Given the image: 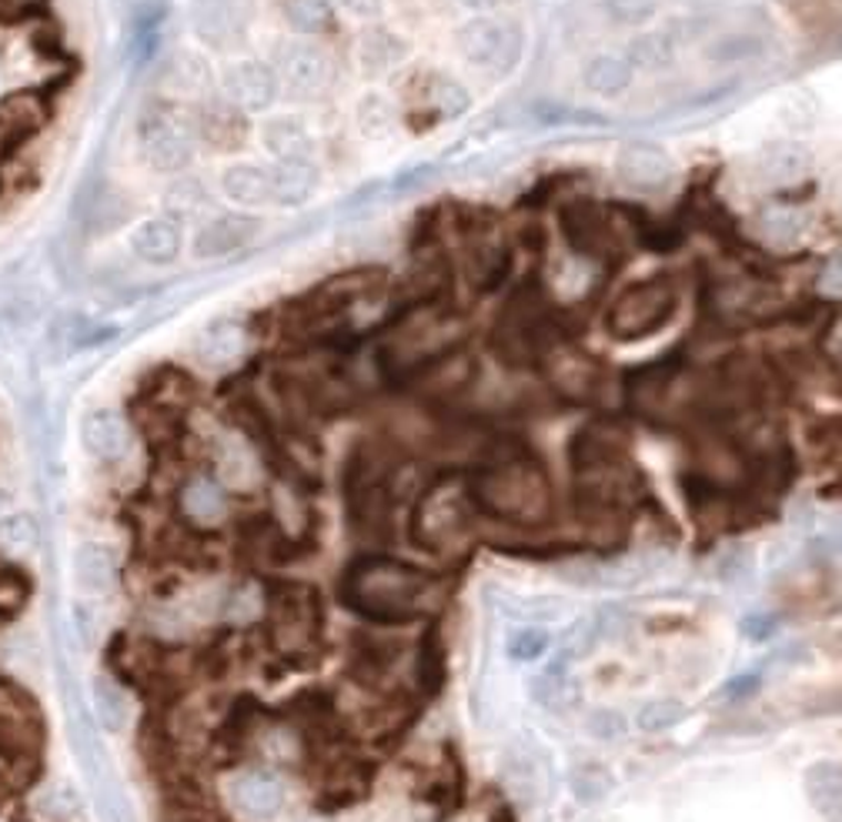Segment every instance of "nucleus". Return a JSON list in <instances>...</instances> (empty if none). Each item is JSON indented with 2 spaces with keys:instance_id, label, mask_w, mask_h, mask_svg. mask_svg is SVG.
I'll list each match as a JSON object with an SVG mask.
<instances>
[{
  "instance_id": "obj_1",
  "label": "nucleus",
  "mask_w": 842,
  "mask_h": 822,
  "mask_svg": "<svg viewBox=\"0 0 842 822\" xmlns=\"http://www.w3.org/2000/svg\"><path fill=\"white\" fill-rule=\"evenodd\" d=\"M338 598L364 619L411 623L442 605L445 578L394 558H361L345 568Z\"/></svg>"
},
{
  "instance_id": "obj_2",
  "label": "nucleus",
  "mask_w": 842,
  "mask_h": 822,
  "mask_svg": "<svg viewBox=\"0 0 842 822\" xmlns=\"http://www.w3.org/2000/svg\"><path fill=\"white\" fill-rule=\"evenodd\" d=\"M472 505L515 525H542L552 515V485L545 469L528 455H509L482 469L469 485Z\"/></svg>"
},
{
  "instance_id": "obj_3",
  "label": "nucleus",
  "mask_w": 842,
  "mask_h": 822,
  "mask_svg": "<svg viewBox=\"0 0 842 822\" xmlns=\"http://www.w3.org/2000/svg\"><path fill=\"white\" fill-rule=\"evenodd\" d=\"M679 311V285L669 275H653L628 285L605 315V331L615 341H646L659 335Z\"/></svg>"
},
{
  "instance_id": "obj_4",
  "label": "nucleus",
  "mask_w": 842,
  "mask_h": 822,
  "mask_svg": "<svg viewBox=\"0 0 842 822\" xmlns=\"http://www.w3.org/2000/svg\"><path fill=\"white\" fill-rule=\"evenodd\" d=\"M459 54L489 74H512L522 61V31L509 21L495 18H469L455 31Z\"/></svg>"
},
{
  "instance_id": "obj_5",
  "label": "nucleus",
  "mask_w": 842,
  "mask_h": 822,
  "mask_svg": "<svg viewBox=\"0 0 842 822\" xmlns=\"http://www.w3.org/2000/svg\"><path fill=\"white\" fill-rule=\"evenodd\" d=\"M137 141H141L144 161L154 171H164V174H174V171L187 167L191 157H194V127L181 117V111L164 107V104L151 107L141 117Z\"/></svg>"
},
{
  "instance_id": "obj_6",
  "label": "nucleus",
  "mask_w": 842,
  "mask_h": 822,
  "mask_svg": "<svg viewBox=\"0 0 842 822\" xmlns=\"http://www.w3.org/2000/svg\"><path fill=\"white\" fill-rule=\"evenodd\" d=\"M469 508H472V495L459 482H435L418 502V515H414L418 542L429 548H442V542L459 538L469 525Z\"/></svg>"
},
{
  "instance_id": "obj_7",
  "label": "nucleus",
  "mask_w": 842,
  "mask_h": 822,
  "mask_svg": "<svg viewBox=\"0 0 842 822\" xmlns=\"http://www.w3.org/2000/svg\"><path fill=\"white\" fill-rule=\"evenodd\" d=\"M271 633L281 646H305L321 626V602L311 585H271L268 588Z\"/></svg>"
},
{
  "instance_id": "obj_8",
  "label": "nucleus",
  "mask_w": 842,
  "mask_h": 822,
  "mask_svg": "<svg viewBox=\"0 0 842 822\" xmlns=\"http://www.w3.org/2000/svg\"><path fill=\"white\" fill-rule=\"evenodd\" d=\"M558 228L565 245L588 261H608L622 258L618 235L612 232L608 212H602L595 201H572L558 212Z\"/></svg>"
},
{
  "instance_id": "obj_9",
  "label": "nucleus",
  "mask_w": 842,
  "mask_h": 822,
  "mask_svg": "<svg viewBox=\"0 0 842 822\" xmlns=\"http://www.w3.org/2000/svg\"><path fill=\"white\" fill-rule=\"evenodd\" d=\"M615 174L636 191H659L676 177V161L663 144L628 141L615 154Z\"/></svg>"
},
{
  "instance_id": "obj_10",
  "label": "nucleus",
  "mask_w": 842,
  "mask_h": 822,
  "mask_svg": "<svg viewBox=\"0 0 842 822\" xmlns=\"http://www.w3.org/2000/svg\"><path fill=\"white\" fill-rule=\"evenodd\" d=\"M225 97L245 111H261L278 97V74L261 61H238L222 78Z\"/></svg>"
},
{
  "instance_id": "obj_11",
  "label": "nucleus",
  "mask_w": 842,
  "mask_h": 822,
  "mask_svg": "<svg viewBox=\"0 0 842 822\" xmlns=\"http://www.w3.org/2000/svg\"><path fill=\"white\" fill-rule=\"evenodd\" d=\"M261 232V225L248 215H218L215 222H207L197 235H194V255L197 258H225L242 251L245 245L255 242V235Z\"/></svg>"
},
{
  "instance_id": "obj_12",
  "label": "nucleus",
  "mask_w": 842,
  "mask_h": 822,
  "mask_svg": "<svg viewBox=\"0 0 842 822\" xmlns=\"http://www.w3.org/2000/svg\"><path fill=\"white\" fill-rule=\"evenodd\" d=\"M752 228L759 232L762 242H769L776 248H792L809 235L812 212L802 208V204H792V201L762 204V208L756 212V218H752Z\"/></svg>"
},
{
  "instance_id": "obj_13",
  "label": "nucleus",
  "mask_w": 842,
  "mask_h": 822,
  "mask_svg": "<svg viewBox=\"0 0 842 822\" xmlns=\"http://www.w3.org/2000/svg\"><path fill=\"white\" fill-rule=\"evenodd\" d=\"M281 78L288 84L291 94L298 97H311L321 94L331 84V61L321 48L315 44H298L285 54L281 61Z\"/></svg>"
},
{
  "instance_id": "obj_14",
  "label": "nucleus",
  "mask_w": 842,
  "mask_h": 822,
  "mask_svg": "<svg viewBox=\"0 0 842 822\" xmlns=\"http://www.w3.org/2000/svg\"><path fill=\"white\" fill-rule=\"evenodd\" d=\"M812 154L799 141H769L756 151V174L766 184H795L809 177Z\"/></svg>"
},
{
  "instance_id": "obj_15",
  "label": "nucleus",
  "mask_w": 842,
  "mask_h": 822,
  "mask_svg": "<svg viewBox=\"0 0 842 822\" xmlns=\"http://www.w3.org/2000/svg\"><path fill=\"white\" fill-rule=\"evenodd\" d=\"M81 442L84 449L101 459V462H114L127 452V429L124 419L114 408H94L81 422Z\"/></svg>"
},
{
  "instance_id": "obj_16",
  "label": "nucleus",
  "mask_w": 842,
  "mask_h": 822,
  "mask_svg": "<svg viewBox=\"0 0 842 822\" xmlns=\"http://www.w3.org/2000/svg\"><path fill=\"white\" fill-rule=\"evenodd\" d=\"M127 245L144 265H171L181 255V225L171 218H147L131 232Z\"/></svg>"
},
{
  "instance_id": "obj_17",
  "label": "nucleus",
  "mask_w": 842,
  "mask_h": 822,
  "mask_svg": "<svg viewBox=\"0 0 842 822\" xmlns=\"http://www.w3.org/2000/svg\"><path fill=\"white\" fill-rule=\"evenodd\" d=\"M632 78H636V68L628 64L625 54H595L585 61L582 68V88L588 94L598 97H618L632 88Z\"/></svg>"
},
{
  "instance_id": "obj_18",
  "label": "nucleus",
  "mask_w": 842,
  "mask_h": 822,
  "mask_svg": "<svg viewBox=\"0 0 842 822\" xmlns=\"http://www.w3.org/2000/svg\"><path fill=\"white\" fill-rule=\"evenodd\" d=\"M232 799L238 809H245L248 815L255 819H271L281 802H285V789L275 775L268 772H248V775H238L232 782Z\"/></svg>"
},
{
  "instance_id": "obj_19",
  "label": "nucleus",
  "mask_w": 842,
  "mask_h": 822,
  "mask_svg": "<svg viewBox=\"0 0 842 822\" xmlns=\"http://www.w3.org/2000/svg\"><path fill=\"white\" fill-rule=\"evenodd\" d=\"M271 174V201L281 208H298L318 187V171L311 161H278L268 167Z\"/></svg>"
},
{
  "instance_id": "obj_20",
  "label": "nucleus",
  "mask_w": 842,
  "mask_h": 822,
  "mask_svg": "<svg viewBox=\"0 0 842 822\" xmlns=\"http://www.w3.org/2000/svg\"><path fill=\"white\" fill-rule=\"evenodd\" d=\"M261 144L275 161H308L311 154V134L298 117L278 114L261 124Z\"/></svg>"
},
{
  "instance_id": "obj_21",
  "label": "nucleus",
  "mask_w": 842,
  "mask_h": 822,
  "mask_svg": "<svg viewBox=\"0 0 842 822\" xmlns=\"http://www.w3.org/2000/svg\"><path fill=\"white\" fill-rule=\"evenodd\" d=\"M805 795L822 819L839 822L842 819V766L839 762H812L805 769Z\"/></svg>"
},
{
  "instance_id": "obj_22",
  "label": "nucleus",
  "mask_w": 842,
  "mask_h": 822,
  "mask_svg": "<svg viewBox=\"0 0 842 822\" xmlns=\"http://www.w3.org/2000/svg\"><path fill=\"white\" fill-rule=\"evenodd\" d=\"M679 34L663 28V31H643L628 41L625 48V58L628 64L636 71H659V68H669L679 54Z\"/></svg>"
},
{
  "instance_id": "obj_23",
  "label": "nucleus",
  "mask_w": 842,
  "mask_h": 822,
  "mask_svg": "<svg viewBox=\"0 0 842 822\" xmlns=\"http://www.w3.org/2000/svg\"><path fill=\"white\" fill-rule=\"evenodd\" d=\"M222 191L228 194V201L245 204V208H255V204L271 201V174L261 164H232L222 174Z\"/></svg>"
},
{
  "instance_id": "obj_24",
  "label": "nucleus",
  "mask_w": 842,
  "mask_h": 822,
  "mask_svg": "<svg viewBox=\"0 0 842 822\" xmlns=\"http://www.w3.org/2000/svg\"><path fill=\"white\" fill-rule=\"evenodd\" d=\"M114 552L101 542H84L74 552V578L88 592H107L114 585Z\"/></svg>"
},
{
  "instance_id": "obj_25",
  "label": "nucleus",
  "mask_w": 842,
  "mask_h": 822,
  "mask_svg": "<svg viewBox=\"0 0 842 822\" xmlns=\"http://www.w3.org/2000/svg\"><path fill=\"white\" fill-rule=\"evenodd\" d=\"M181 505H184V512L194 518V522H218L222 515H225V508H228V499H225V489L215 482V479H207V475H197V479H191L184 489H181Z\"/></svg>"
},
{
  "instance_id": "obj_26",
  "label": "nucleus",
  "mask_w": 842,
  "mask_h": 822,
  "mask_svg": "<svg viewBox=\"0 0 842 822\" xmlns=\"http://www.w3.org/2000/svg\"><path fill=\"white\" fill-rule=\"evenodd\" d=\"M449 656H445V643H442V629L432 626L425 636H421L418 646V686L425 696H439L445 679H449Z\"/></svg>"
},
{
  "instance_id": "obj_27",
  "label": "nucleus",
  "mask_w": 842,
  "mask_h": 822,
  "mask_svg": "<svg viewBox=\"0 0 842 822\" xmlns=\"http://www.w3.org/2000/svg\"><path fill=\"white\" fill-rule=\"evenodd\" d=\"M194 31L201 41L225 48L235 34V4L232 0H194Z\"/></svg>"
},
{
  "instance_id": "obj_28",
  "label": "nucleus",
  "mask_w": 842,
  "mask_h": 822,
  "mask_svg": "<svg viewBox=\"0 0 842 822\" xmlns=\"http://www.w3.org/2000/svg\"><path fill=\"white\" fill-rule=\"evenodd\" d=\"M358 61H361L364 74L381 78V74H388L394 64L404 61V44H401L394 34H388V31H368V34L361 38V44H358Z\"/></svg>"
},
{
  "instance_id": "obj_29",
  "label": "nucleus",
  "mask_w": 842,
  "mask_h": 822,
  "mask_svg": "<svg viewBox=\"0 0 842 822\" xmlns=\"http://www.w3.org/2000/svg\"><path fill=\"white\" fill-rule=\"evenodd\" d=\"M245 345V328L238 321H215L197 341V355L207 361V364H228L232 358H238Z\"/></svg>"
},
{
  "instance_id": "obj_30",
  "label": "nucleus",
  "mask_w": 842,
  "mask_h": 822,
  "mask_svg": "<svg viewBox=\"0 0 842 822\" xmlns=\"http://www.w3.org/2000/svg\"><path fill=\"white\" fill-rule=\"evenodd\" d=\"M425 101L435 107L439 117H462L469 107H472V94L465 84H459L455 78H445V74H432L429 78V91H425Z\"/></svg>"
},
{
  "instance_id": "obj_31",
  "label": "nucleus",
  "mask_w": 842,
  "mask_h": 822,
  "mask_svg": "<svg viewBox=\"0 0 842 822\" xmlns=\"http://www.w3.org/2000/svg\"><path fill=\"white\" fill-rule=\"evenodd\" d=\"M602 11L618 28H646L659 18L663 0H602Z\"/></svg>"
},
{
  "instance_id": "obj_32",
  "label": "nucleus",
  "mask_w": 842,
  "mask_h": 822,
  "mask_svg": "<svg viewBox=\"0 0 842 822\" xmlns=\"http://www.w3.org/2000/svg\"><path fill=\"white\" fill-rule=\"evenodd\" d=\"M285 18L301 34H321L335 21L328 0H285Z\"/></svg>"
},
{
  "instance_id": "obj_33",
  "label": "nucleus",
  "mask_w": 842,
  "mask_h": 822,
  "mask_svg": "<svg viewBox=\"0 0 842 822\" xmlns=\"http://www.w3.org/2000/svg\"><path fill=\"white\" fill-rule=\"evenodd\" d=\"M532 692L542 706L548 709H568L575 702V682L568 679V672L562 666H552L548 672H542L538 679H532Z\"/></svg>"
},
{
  "instance_id": "obj_34",
  "label": "nucleus",
  "mask_w": 842,
  "mask_h": 822,
  "mask_svg": "<svg viewBox=\"0 0 842 822\" xmlns=\"http://www.w3.org/2000/svg\"><path fill=\"white\" fill-rule=\"evenodd\" d=\"M358 127H361V134L371 137V141L388 137L391 127H394V107L388 104V97H381V94H364L361 104H358Z\"/></svg>"
},
{
  "instance_id": "obj_35",
  "label": "nucleus",
  "mask_w": 842,
  "mask_h": 822,
  "mask_svg": "<svg viewBox=\"0 0 842 822\" xmlns=\"http://www.w3.org/2000/svg\"><path fill=\"white\" fill-rule=\"evenodd\" d=\"M766 51L762 38H752V34H729L722 41H716L706 58L716 61V64H742V61H752Z\"/></svg>"
},
{
  "instance_id": "obj_36",
  "label": "nucleus",
  "mask_w": 842,
  "mask_h": 822,
  "mask_svg": "<svg viewBox=\"0 0 842 822\" xmlns=\"http://www.w3.org/2000/svg\"><path fill=\"white\" fill-rule=\"evenodd\" d=\"M207 71H210V68L204 64L201 54L184 51V54H177L174 64H171V81H174V88H177L181 94H201V91L207 88V81H210Z\"/></svg>"
},
{
  "instance_id": "obj_37",
  "label": "nucleus",
  "mask_w": 842,
  "mask_h": 822,
  "mask_svg": "<svg viewBox=\"0 0 842 822\" xmlns=\"http://www.w3.org/2000/svg\"><path fill=\"white\" fill-rule=\"evenodd\" d=\"M94 706H97V716L107 729H121L127 722V696L117 682L97 679L94 682Z\"/></svg>"
},
{
  "instance_id": "obj_38",
  "label": "nucleus",
  "mask_w": 842,
  "mask_h": 822,
  "mask_svg": "<svg viewBox=\"0 0 842 822\" xmlns=\"http://www.w3.org/2000/svg\"><path fill=\"white\" fill-rule=\"evenodd\" d=\"M0 545H8L11 552H34L38 548V525L31 515H8L4 522H0Z\"/></svg>"
},
{
  "instance_id": "obj_39",
  "label": "nucleus",
  "mask_w": 842,
  "mask_h": 822,
  "mask_svg": "<svg viewBox=\"0 0 842 822\" xmlns=\"http://www.w3.org/2000/svg\"><path fill=\"white\" fill-rule=\"evenodd\" d=\"M686 716V706L676 702V699H659V702H649L643 712H639V729L646 732H659V729H669L676 722H682Z\"/></svg>"
},
{
  "instance_id": "obj_40",
  "label": "nucleus",
  "mask_w": 842,
  "mask_h": 822,
  "mask_svg": "<svg viewBox=\"0 0 842 822\" xmlns=\"http://www.w3.org/2000/svg\"><path fill=\"white\" fill-rule=\"evenodd\" d=\"M545 649H548V636L542 629H518L509 639V656L518 662H535Z\"/></svg>"
},
{
  "instance_id": "obj_41",
  "label": "nucleus",
  "mask_w": 842,
  "mask_h": 822,
  "mask_svg": "<svg viewBox=\"0 0 842 822\" xmlns=\"http://www.w3.org/2000/svg\"><path fill=\"white\" fill-rule=\"evenodd\" d=\"M625 729H628V726H625V719H622L615 709H598V712L588 716V732H592L595 739H602V742L625 736Z\"/></svg>"
},
{
  "instance_id": "obj_42",
  "label": "nucleus",
  "mask_w": 842,
  "mask_h": 822,
  "mask_svg": "<svg viewBox=\"0 0 842 822\" xmlns=\"http://www.w3.org/2000/svg\"><path fill=\"white\" fill-rule=\"evenodd\" d=\"M819 291L829 295V298H839L842 295V248H835L822 268H819Z\"/></svg>"
},
{
  "instance_id": "obj_43",
  "label": "nucleus",
  "mask_w": 842,
  "mask_h": 822,
  "mask_svg": "<svg viewBox=\"0 0 842 822\" xmlns=\"http://www.w3.org/2000/svg\"><path fill=\"white\" fill-rule=\"evenodd\" d=\"M167 201L174 204V208H201L204 204V194H201V187L194 184V181H181V184H174L171 187V194H167Z\"/></svg>"
},
{
  "instance_id": "obj_44",
  "label": "nucleus",
  "mask_w": 842,
  "mask_h": 822,
  "mask_svg": "<svg viewBox=\"0 0 842 822\" xmlns=\"http://www.w3.org/2000/svg\"><path fill=\"white\" fill-rule=\"evenodd\" d=\"M338 4H341V11H348L351 18L368 21V18H378V14H381L384 0H338Z\"/></svg>"
},
{
  "instance_id": "obj_45",
  "label": "nucleus",
  "mask_w": 842,
  "mask_h": 822,
  "mask_svg": "<svg viewBox=\"0 0 842 822\" xmlns=\"http://www.w3.org/2000/svg\"><path fill=\"white\" fill-rule=\"evenodd\" d=\"M622 626H625V615H622V608H602L598 612V633L602 636H615V633H622Z\"/></svg>"
},
{
  "instance_id": "obj_46",
  "label": "nucleus",
  "mask_w": 842,
  "mask_h": 822,
  "mask_svg": "<svg viewBox=\"0 0 842 822\" xmlns=\"http://www.w3.org/2000/svg\"><path fill=\"white\" fill-rule=\"evenodd\" d=\"M825 351H829V358L842 368V318H835V325L825 331Z\"/></svg>"
},
{
  "instance_id": "obj_47",
  "label": "nucleus",
  "mask_w": 842,
  "mask_h": 822,
  "mask_svg": "<svg viewBox=\"0 0 842 822\" xmlns=\"http://www.w3.org/2000/svg\"><path fill=\"white\" fill-rule=\"evenodd\" d=\"M18 749V736H14V726L8 719H0V752H14Z\"/></svg>"
},
{
  "instance_id": "obj_48",
  "label": "nucleus",
  "mask_w": 842,
  "mask_h": 822,
  "mask_svg": "<svg viewBox=\"0 0 842 822\" xmlns=\"http://www.w3.org/2000/svg\"><path fill=\"white\" fill-rule=\"evenodd\" d=\"M459 4L472 14H485V11H495L502 0H459Z\"/></svg>"
}]
</instances>
